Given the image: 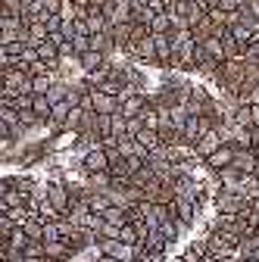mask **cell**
<instances>
[{
  "mask_svg": "<svg viewBox=\"0 0 259 262\" xmlns=\"http://www.w3.org/2000/svg\"><path fill=\"white\" fill-rule=\"evenodd\" d=\"M59 7H62V0H41V10H44V13H50V16H53V13H59Z\"/></svg>",
  "mask_w": 259,
  "mask_h": 262,
  "instance_id": "obj_37",
  "label": "cell"
},
{
  "mask_svg": "<svg viewBox=\"0 0 259 262\" xmlns=\"http://www.w3.org/2000/svg\"><path fill=\"white\" fill-rule=\"evenodd\" d=\"M28 47H31L28 41H10V44H0V50H4V59H0V62H7V59H16V56H22Z\"/></svg>",
  "mask_w": 259,
  "mask_h": 262,
  "instance_id": "obj_25",
  "label": "cell"
},
{
  "mask_svg": "<svg viewBox=\"0 0 259 262\" xmlns=\"http://www.w3.org/2000/svg\"><path fill=\"white\" fill-rule=\"evenodd\" d=\"M22 262H47V256H44V253H35V256H25V253H22Z\"/></svg>",
  "mask_w": 259,
  "mask_h": 262,
  "instance_id": "obj_40",
  "label": "cell"
},
{
  "mask_svg": "<svg viewBox=\"0 0 259 262\" xmlns=\"http://www.w3.org/2000/svg\"><path fill=\"white\" fill-rule=\"evenodd\" d=\"M250 150L259 156V128H250Z\"/></svg>",
  "mask_w": 259,
  "mask_h": 262,
  "instance_id": "obj_39",
  "label": "cell"
},
{
  "mask_svg": "<svg viewBox=\"0 0 259 262\" xmlns=\"http://www.w3.org/2000/svg\"><path fill=\"white\" fill-rule=\"evenodd\" d=\"M72 35H75V19H62V25H59V38H62V41H72Z\"/></svg>",
  "mask_w": 259,
  "mask_h": 262,
  "instance_id": "obj_34",
  "label": "cell"
},
{
  "mask_svg": "<svg viewBox=\"0 0 259 262\" xmlns=\"http://www.w3.org/2000/svg\"><path fill=\"white\" fill-rule=\"evenodd\" d=\"M44 256H47V262H66L75 256V250L66 241H44Z\"/></svg>",
  "mask_w": 259,
  "mask_h": 262,
  "instance_id": "obj_10",
  "label": "cell"
},
{
  "mask_svg": "<svg viewBox=\"0 0 259 262\" xmlns=\"http://www.w3.org/2000/svg\"><path fill=\"white\" fill-rule=\"evenodd\" d=\"M256 162H259V156H256L250 147H234V159H231V166H234L238 172H253V169H256Z\"/></svg>",
  "mask_w": 259,
  "mask_h": 262,
  "instance_id": "obj_14",
  "label": "cell"
},
{
  "mask_svg": "<svg viewBox=\"0 0 259 262\" xmlns=\"http://www.w3.org/2000/svg\"><path fill=\"white\" fill-rule=\"evenodd\" d=\"M163 259H166L163 253H147V250H144V253L138 256V262H163Z\"/></svg>",
  "mask_w": 259,
  "mask_h": 262,
  "instance_id": "obj_38",
  "label": "cell"
},
{
  "mask_svg": "<svg viewBox=\"0 0 259 262\" xmlns=\"http://www.w3.org/2000/svg\"><path fill=\"white\" fill-rule=\"evenodd\" d=\"M106 169H110V159H106L103 144H91V147H84L81 172H84V175H94V172H106Z\"/></svg>",
  "mask_w": 259,
  "mask_h": 262,
  "instance_id": "obj_4",
  "label": "cell"
},
{
  "mask_svg": "<svg viewBox=\"0 0 259 262\" xmlns=\"http://www.w3.org/2000/svg\"><path fill=\"white\" fill-rule=\"evenodd\" d=\"M0 125H4L7 128V135H13V138H19L22 135V122H19V113L10 106V103H4V100H0Z\"/></svg>",
  "mask_w": 259,
  "mask_h": 262,
  "instance_id": "obj_11",
  "label": "cell"
},
{
  "mask_svg": "<svg viewBox=\"0 0 259 262\" xmlns=\"http://www.w3.org/2000/svg\"><path fill=\"white\" fill-rule=\"evenodd\" d=\"M141 247H144L147 253H163V256H166V250H169V241L163 237V231H159V228H150Z\"/></svg>",
  "mask_w": 259,
  "mask_h": 262,
  "instance_id": "obj_16",
  "label": "cell"
},
{
  "mask_svg": "<svg viewBox=\"0 0 259 262\" xmlns=\"http://www.w3.org/2000/svg\"><path fill=\"white\" fill-rule=\"evenodd\" d=\"M81 125H84V106H81V103H75V106H69V113H66L62 131H81Z\"/></svg>",
  "mask_w": 259,
  "mask_h": 262,
  "instance_id": "obj_19",
  "label": "cell"
},
{
  "mask_svg": "<svg viewBox=\"0 0 259 262\" xmlns=\"http://www.w3.org/2000/svg\"><path fill=\"white\" fill-rule=\"evenodd\" d=\"M91 50L116 53V44H113V38H110V31H91Z\"/></svg>",
  "mask_w": 259,
  "mask_h": 262,
  "instance_id": "obj_20",
  "label": "cell"
},
{
  "mask_svg": "<svg viewBox=\"0 0 259 262\" xmlns=\"http://www.w3.org/2000/svg\"><path fill=\"white\" fill-rule=\"evenodd\" d=\"M25 219H28V209L25 206H7L4 215H0V222H4V225H22Z\"/></svg>",
  "mask_w": 259,
  "mask_h": 262,
  "instance_id": "obj_22",
  "label": "cell"
},
{
  "mask_svg": "<svg viewBox=\"0 0 259 262\" xmlns=\"http://www.w3.org/2000/svg\"><path fill=\"white\" fill-rule=\"evenodd\" d=\"M25 28H28V44H38V41H44V38L50 35L47 25H44V22H38V19H31Z\"/></svg>",
  "mask_w": 259,
  "mask_h": 262,
  "instance_id": "obj_26",
  "label": "cell"
},
{
  "mask_svg": "<svg viewBox=\"0 0 259 262\" xmlns=\"http://www.w3.org/2000/svg\"><path fill=\"white\" fill-rule=\"evenodd\" d=\"M13 187H16L19 193L28 196V193H35V190H38V181H35V178H28V175H19V178H13Z\"/></svg>",
  "mask_w": 259,
  "mask_h": 262,
  "instance_id": "obj_30",
  "label": "cell"
},
{
  "mask_svg": "<svg viewBox=\"0 0 259 262\" xmlns=\"http://www.w3.org/2000/svg\"><path fill=\"white\" fill-rule=\"evenodd\" d=\"M81 106L91 110V113H97V116H113V113L119 110V97H116V94H106V91H100V88H91V91L81 97Z\"/></svg>",
  "mask_w": 259,
  "mask_h": 262,
  "instance_id": "obj_1",
  "label": "cell"
},
{
  "mask_svg": "<svg viewBox=\"0 0 259 262\" xmlns=\"http://www.w3.org/2000/svg\"><path fill=\"white\" fill-rule=\"evenodd\" d=\"M250 110H253V128H259V103H250Z\"/></svg>",
  "mask_w": 259,
  "mask_h": 262,
  "instance_id": "obj_41",
  "label": "cell"
},
{
  "mask_svg": "<svg viewBox=\"0 0 259 262\" xmlns=\"http://www.w3.org/2000/svg\"><path fill=\"white\" fill-rule=\"evenodd\" d=\"M0 159H4V153H0Z\"/></svg>",
  "mask_w": 259,
  "mask_h": 262,
  "instance_id": "obj_44",
  "label": "cell"
},
{
  "mask_svg": "<svg viewBox=\"0 0 259 262\" xmlns=\"http://www.w3.org/2000/svg\"><path fill=\"white\" fill-rule=\"evenodd\" d=\"M31 110H35V116H38L41 125H47V119H50V100H47L44 94H31Z\"/></svg>",
  "mask_w": 259,
  "mask_h": 262,
  "instance_id": "obj_21",
  "label": "cell"
},
{
  "mask_svg": "<svg viewBox=\"0 0 259 262\" xmlns=\"http://www.w3.org/2000/svg\"><path fill=\"white\" fill-rule=\"evenodd\" d=\"M209 128V122L203 119V116H187V122L181 125V144H187V147H193L200 141V135Z\"/></svg>",
  "mask_w": 259,
  "mask_h": 262,
  "instance_id": "obj_8",
  "label": "cell"
},
{
  "mask_svg": "<svg viewBox=\"0 0 259 262\" xmlns=\"http://www.w3.org/2000/svg\"><path fill=\"white\" fill-rule=\"evenodd\" d=\"M219 144H222V138H219V128H215V125H209V128L203 131V135H200V141L193 144V153H197V156L203 159V156H206V153H212Z\"/></svg>",
  "mask_w": 259,
  "mask_h": 262,
  "instance_id": "obj_12",
  "label": "cell"
},
{
  "mask_svg": "<svg viewBox=\"0 0 259 262\" xmlns=\"http://www.w3.org/2000/svg\"><path fill=\"white\" fill-rule=\"evenodd\" d=\"M84 25H88V31H106V28H110V19H106V13H103L100 7H88Z\"/></svg>",
  "mask_w": 259,
  "mask_h": 262,
  "instance_id": "obj_18",
  "label": "cell"
},
{
  "mask_svg": "<svg viewBox=\"0 0 259 262\" xmlns=\"http://www.w3.org/2000/svg\"><path fill=\"white\" fill-rule=\"evenodd\" d=\"M234 128H253V110H250V103H238L234 106Z\"/></svg>",
  "mask_w": 259,
  "mask_h": 262,
  "instance_id": "obj_23",
  "label": "cell"
},
{
  "mask_svg": "<svg viewBox=\"0 0 259 262\" xmlns=\"http://www.w3.org/2000/svg\"><path fill=\"white\" fill-rule=\"evenodd\" d=\"M234 147L238 144H219L212 153H206L200 162H203V169L206 172H219V169H228L231 166V159H234Z\"/></svg>",
  "mask_w": 259,
  "mask_h": 262,
  "instance_id": "obj_5",
  "label": "cell"
},
{
  "mask_svg": "<svg viewBox=\"0 0 259 262\" xmlns=\"http://www.w3.org/2000/svg\"><path fill=\"white\" fill-rule=\"evenodd\" d=\"M247 203H250V196L241 190H215L212 193V206L219 215H238Z\"/></svg>",
  "mask_w": 259,
  "mask_h": 262,
  "instance_id": "obj_2",
  "label": "cell"
},
{
  "mask_svg": "<svg viewBox=\"0 0 259 262\" xmlns=\"http://www.w3.org/2000/svg\"><path fill=\"white\" fill-rule=\"evenodd\" d=\"M241 103H259V84H253V88H247V91H244Z\"/></svg>",
  "mask_w": 259,
  "mask_h": 262,
  "instance_id": "obj_35",
  "label": "cell"
},
{
  "mask_svg": "<svg viewBox=\"0 0 259 262\" xmlns=\"http://www.w3.org/2000/svg\"><path fill=\"white\" fill-rule=\"evenodd\" d=\"M150 31H153V35H159V31H172L169 16H166V13H156V16L150 19Z\"/></svg>",
  "mask_w": 259,
  "mask_h": 262,
  "instance_id": "obj_32",
  "label": "cell"
},
{
  "mask_svg": "<svg viewBox=\"0 0 259 262\" xmlns=\"http://www.w3.org/2000/svg\"><path fill=\"white\" fill-rule=\"evenodd\" d=\"M166 110H169V119H172V125H175V128H181V125L187 122V116H190L187 103H172V106H166Z\"/></svg>",
  "mask_w": 259,
  "mask_h": 262,
  "instance_id": "obj_27",
  "label": "cell"
},
{
  "mask_svg": "<svg viewBox=\"0 0 259 262\" xmlns=\"http://www.w3.org/2000/svg\"><path fill=\"white\" fill-rule=\"evenodd\" d=\"M44 200H47L59 215H66V209H69V203H72V196H69V184L62 181V178L47 181V184H44Z\"/></svg>",
  "mask_w": 259,
  "mask_h": 262,
  "instance_id": "obj_3",
  "label": "cell"
},
{
  "mask_svg": "<svg viewBox=\"0 0 259 262\" xmlns=\"http://www.w3.org/2000/svg\"><path fill=\"white\" fill-rule=\"evenodd\" d=\"M110 62V53H100V50H84V53H78V69L81 72H94V69H100V66H106Z\"/></svg>",
  "mask_w": 259,
  "mask_h": 262,
  "instance_id": "obj_13",
  "label": "cell"
},
{
  "mask_svg": "<svg viewBox=\"0 0 259 262\" xmlns=\"http://www.w3.org/2000/svg\"><path fill=\"white\" fill-rule=\"evenodd\" d=\"M66 91H69V81H56V78H53V84H50V91H47L44 97H47L50 103H56V100H62V97H66Z\"/></svg>",
  "mask_w": 259,
  "mask_h": 262,
  "instance_id": "obj_31",
  "label": "cell"
},
{
  "mask_svg": "<svg viewBox=\"0 0 259 262\" xmlns=\"http://www.w3.org/2000/svg\"><path fill=\"white\" fill-rule=\"evenodd\" d=\"M53 72H56V66L47 62V59H38V56H35V62L28 66V75H53Z\"/></svg>",
  "mask_w": 259,
  "mask_h": 262,
  "instance_id": "obj_28",
  "label": "cell"
},
{
  "mask_svg": "<svg viewBox=\"0 0 259 262\" xmlns=\"http://www.w3.org/2000/svg\"><path fill=\"white\" fill-rule=\"evenodd\" d=\"M106 0H88V7H103Z\"/></svg>",
  "mask_w": 259,
  "mask_h": 262,
  "instance_id": "obj_43",
  "label": "cell"
},
{
  "mask_svg": "<svg viewBox=\"0 0 259 262\" xmlns=\"http://www.w3.org/2000/svg\"><path fill=\"white\" fill-rule=\"evenodd\" d=\"M69 106H72V103H66V100H56V103H50V119H47V128H53V131H62V122H66V113H69Z\"/></svg>",
  "mask_w": 259,
  "mask_h": 262,
  "instance_id": "obj_17",
  "label": "cell"
},
{
  "mask_svg": "<svg viewBox=\"0 0 259 262\" xmlns=\"http://www.w3.org/2000/svg\"><path fill=\"white\" fill-rule=\"evenodd\" d=\"M59 16H62V19H75V0H62Z\"/></svg>",
  "mask_w": 259,
  "mask_h": 262,
  "instance_id": "obj_36",
  "label": "cell"
},
{
  "mask_svg": "<svg viewBox=\"0 0 259 262\" xmlns=\"http://www.w3.org/2000/svg\"><path fill=\"white\" fill-rule=\"evenodd\" d=\"M103 222L119 228L122 222H128V209H125V206H119V203H110V209L103 212Z\"/></svg>",
  "mask_w": 259,
  "mask_h": 262,
  "instance_id": "obj_24",
  "label": "cell"
},
{
  "mask_svg": "<svg viewBox=\"0 0 259 262\" xmlns=\"http://www.w3.org/2000/svg\"><path fill=\"white\" fill-rule=\"evenodd\" d=\"M169 209H172V215L187 228V231H190V228H193V222H197V206H193V200H190V196H172V200H169Z\"/></svg>",
  "mask_w": 259,
  "mask_h": 262,
  "instance_id": "obj_6",
  "label": "cell"
},
{
  "mask_svg": "<svg viewBox=\"0 0 259 262\" xmlns=\"http://www.w3.org/2000/svg\"><path fill=\"white\" fill-rule=\"evenodd\" d=\"M56 75H31V94H47Z\"/></svg>",
  "mask_w": 259,
  "mask_h": 262,
  "instance_id": "obj_29",
  "label": "cell"
},
{
  "mask_svg": "<svg viewBox=\"0 0 259 262\" xmlns=\"http://www.w3.org/2000/svg\"><path fill=\"white\" fill-rule=\"evenodd\" d=\"M153 35V31H150ZM153 50H156V69H166L169 72V62H172V38L169 31H159V35H153Z\"/></svg>",
  "mask_w": 259,
  "mask_h": 262,
  "instance_id": "obj_7",
  "label": "cell"
},
{
  "mask_svg": "<svg viewBox=\"0 0 259 262\" xmlns=\"http://www.w3.org/2000/svg\"><path fill=\"white\" fill-rule=\"evenodd\" d=\"M94 262H122V259H116V256H106V253H100V256H97Z\"/></svg>",
  "mask_w": 259,
  "mask_h": 262,
  "instance_id": "obj_42",
  "label": "cell"
},
{
  "mask_svg": "<svg viewBox=\"0 0 259 262\" xmlns=\"http://www.w3.org/2000/svg\"><path fill=\"white\" fill-rule=\"evenodd\" d=\"M31 47H35V56H38V59H47V62H53L56 69H59V47L50 41V35H47L44 41H38V44H31Z\"/></svg>",
  "mask_w": 259,
  "mask_h": 262,
  "instance_id": "obj_15",
  "label": "cell"
},
{
  "mask_svg": "<svg viewBox=\"0 0 259 262\" xmlns=\"http://www.w3.org/2000/svg\"><path fill=\"white\" fill-rule=\"evenodd\" d=\"M106 31H110L113 44H116V53H125L128 44H132V22H113Z\"/></svg>",
  "mask_w": 259,
  "mask_h": 262,
  "instance_id": "obj_9",
  "label": "cell"
},
{
  "mask_svg": "<svg viewBox=\"0 0 259 262\" xmlns=\"http://www.w3.org/2000/svg\"><path fill=\"white\" fill-rule=\"evenodd\" d=\"M72 47H75V53H84L91 47V35H88V31H75V35H72Z\"/></svg>",
  "mask_w": 259,
  "mask_h": 262,
  "instance_id": "obj_33",
  "label": "cell"
}]
</instances>
